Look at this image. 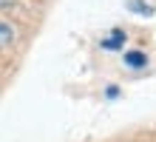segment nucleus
Listing matches in <instances>:
<instances>
[{"label":"nucleus","mask_w":156,"mask_h":142,"mask_svg":"<svg viewBox=\"0 0 156 142\" xmlns=\"http://www.w3.org/2000/svg\"><path fill=\"white\" fill-rule=\"evenodd\" d=\"M122 43H125V31H122V28H114L111 37H105V40H102V49H119Z\"/></svg>","instance_id":"1"},{"label":"nucleus","mask_w":156,"mask_h":142,"mask_svg":"<svg viewBox=\"0 0 156 142\" xmlns=\"http://www.w3.org/2000/svg\"><path fill=\"white\" fill-rule=\"evenodd\" d=\"M12 43H14V28L0 23V49H6V46H12Z\"/></svg>","instance_id":"3"},{"label":"nucleus","mask_w":156,"mask_h":142,"mask_svg":"<svg viewBox=\"0 0 156 142\" xmlns=\"http://www.w3.org/2000/svg\"><path fill=\"white\" fill-rule=\"evenodd\" d=\"M128 9H133L136 14H153V9L148 3H142V0H128Z\"/></svg>","instance_id":"4"},{"label":"nucleus","mask_w":156,"mask_h":142,"mask_svg":"<svg viewBox=\"0 0 156 142\" xmlns=\"http://www.w3.org/2000/svg\"><path fill=\"white\" fill-rule=\"evenodd\" d=\"M125 65H131V68H142V65H148V57L142 51H128L125 54Z\"/></svg>","instance_id":"2"},{"label":"nucleus","mask_w":156,"mask_h":142,"mask_svg":"<svg viewBox=\"0 0 156 142\" xmlns=\"http://www.w3.org/2000/svg\"><path fill=\"white\" fill-rule=\"evenodd\" d=\"M9 6H14V0H0V9H9Z\"/></svg>","instance_id":"5"}]
</instances>
